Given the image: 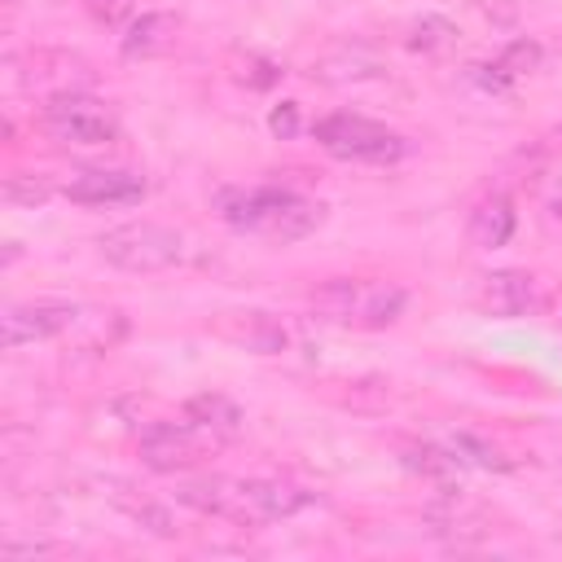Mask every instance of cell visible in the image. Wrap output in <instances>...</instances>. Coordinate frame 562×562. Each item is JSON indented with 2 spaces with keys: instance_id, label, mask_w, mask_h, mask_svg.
<instances>
[{
  "instance_id": "6da1fadb",
  "label": "cell",
  "mask_w": 562,
  "mask_h": 562,
  "mask_svg": "<svg viewBox=\"0 0 562 562\" xmlns=\"http://www.w3.org/2000/svg\"><path fill=\"white\" fill-rule=\"evenodd\" d=\"M215 215L237 233H255L268 241H299L325 224V202L281 184H250V189H220Z\"/></svg>"
},
{
  "instance_id": "7a4b0ae2",
  "label": "cell",
  "mask_w": 562,
  "mask_h": 562,
  "mask_svg": "<svg viewBox=\"0 0 562 562\" xmlns=\"http://www.w3.org/2000/svg\"><path fill=\"white\" fill-rule=\"evenodd\" d=\"M312 307L325 321L351 325V329H386L404 316L408 294L395 281H364V277H334L312 290Z\"/></svg>"
},
{
  "instance_id": "3957f363",
  "label": "cell",
  "mask_w": 562,
  "mask_h": 562,
  "mask_svg": "<svg viewBox=\"0 0 562 562\" xmlns=\"http://www.w3.org/2000/svg\"><path fill=\"white\" fill-rule=\"evenodd\" d=\"M97 250L105 263H114L123 272H162V268L180 263L184 237L158 220H127L119 228H105L97 237Z\"/></svg>"
},
{
  "instance_id": "277c9868",
  "label": "cell",
  "mask_w": 562,
  "mask_h": 562,
  "mask_svg": "<svg viewBox=\"0 0 562 562\" xmlns=\"http://www.w3.org/2000/svg\"><path fill=\"white\" fill-rule=\"evenodd\" d=\"M312 136L325 154L342 158V162H395L404 158L408 140L364 114H351V110H338V114H325L312 123Z\"/></svg>"
},
{
  "instance_id": "5b68a950",
  "label": "cell",
  "mask_w": 562,
  "mask_h": 562,
  "mask_svg": "<svg viewBox=\"0 0 562 562\" xmlns=\"http://www.w3.org/2000/svg\"><path fill=\"white\" fill-rule=\"evenodd\" d=\"M553 299H558V285L527 268L479 272L470 285V303L483 316H536V312H553Z\"/></svg>"
},
{
  "instance_id": "8992f818",
  "label": "cell",
  "mask_w": 562,
  "mask_h": 562,
  "mask_svg": "<svg viewBox=\"0 0 562 562\" xmlns=\"http://www.w3.org/2000/svg\"><path fill=\"white\" fill-rule=\"evenodd\" d=\"M44 132L75 149H101L119 140V119L92 92H57L44 101Z\"/></svg>"
},
{
  "instance_id": "52a82bcc",
  "label": "cell",
  "mask_w": 562,
  "mask_h": 562,
  "mask_svg": "<svg viewBox=\"0 0 562 562\" xmlns=\"http://www.w3.org/2000/svg\"><path fill=\"white\" fill-rule=\"evenodd\" d=\"M220 439L206 435L202 426H193L189 417L184 422H149L140 426L136 435V452H140V465L158 470V474H176V470H193Z\"/></svg>"
},
{
  "instance_id": "ba28073f",
  "label": "cell",
  "mask_w": 562,
  "mask_h": 562,
  "mask_svg": "<svg viewBox=\"0 0 562 562\" xmlns=\"http://www.w3.org/2000/svg\"><path fill=\"white\" fill-rule=\"evenodd\" d=\"M211 334L233 342V347H241V351H255V356H281L294 342V325L290 321H281L272 312H255V307L211 316Z\"/></svg>"
},
{
  "instance_id": "9c48e42d",
  "label": "cell",
  "mask_w": 562,
  "mask_h": 562,
  "mask_svg": "<svg viewBox=\"0 0 562 562\" xmlns=\"http://www.w3.org/2000/svg\"><path fill=\"white\" fill-rule=\"evenodd\" d=\"M75 321H79V307L53 303V299H35V303H13V307H4L0 334H4V347L18 351V347H31V342H44V338L66 334Z\"/></svg>"
},
{
  "instance_id": "30bf717a",
  "label": "cell",
  "mask_w": 562,
  "mask_h": 562,
  "mask_svg": "<svg viewBox=\"0 0 562 562\" xmlns=\"http://www.w3.org/2000/svg\"><path fill=\"white\" fill-rule=\"evenodd\" d=\"M61 193L79 206H127L145 198V176L123 167H83L61 180Z\"/></svg>"
},
{
  "instance_id": "8fae6325",
  "label": "cell",
  "mask_w": 562,
  "mask_h": 562,
  "mask_svg": "<svg viewBox=\"0 0 562 562\" xmlns=\"http://www.w3.org/2000/svg\"><path fill=\"white\" fill-rule=\"evenodd\" d=\"M180 26H184L180 13H171V9H149V13H140V18H132V22L123 26V35H119V53H123L127 61L162 57V53L176 48Z\"/></svg>"
},
{
  "instance_id": "7c38bea8",
  "label": "cell",
  "mask_w": 562,
  "mask_h": 562,
  "mask_svg": "<svg viewBox=\"0 0 562 562\" xmlns=\"http://www.w3.org/2000/svg\"><path fill=\"white\" fill-rule=\"evenodd\" d=\"M514 228H518V211H514V202L505 193L479 198L470 206V215H465V241L474 250H501L514 237Z\"/></svg>"
},
{
  "instance_id": "4fadbf2b",
  "label": "cell",
  "mask_w": 562,
  "mask_h": 562,
  "mask_svg": "<svg viewBox=\"0 0 562 562\" xmlns=\"http://www.w3.org/2000/svg\"><path fill=\"white\" fill-rule=\"evenodd\" d=\"M395 452H400V465H404V470H413L417 479L443 487V496L457 492L461 461L448 452V443L439 448V443H426V439H395Z\"/></svg>"
},
{
  "instance_id": "5bb4252c",
  "label": "cell",
  "mask_w": 562,
  "mask_h": 562,
  "mask_svg": "<svg viewBox=\"0 0 562 562\" xmlns=\"http://www.w3.org/2000/svg\"><path fill=\"white\" fill-rule=\"evenodd\" d=\"M246 501H250V522H277L307 509L312 492L285 479H246Z\"/></svg>"
},
{
  "instance_id": "9a60e30c",
  "label": "cell",
  "mask_w": 562,
  "mask_h": 562,
  "mask_svg": "<svg viewBox=\"0 0 562 562\" xmlns=\"http://www.w3.org/2000/svg\"><path fill=\"white\" fill-rule=\"evenodd\" d=\"M184 417H189L193 426H202L206 435H215L220 443H224V439H237V435H241V426H246L241 408H237L228 395H220V391L189 395V400H184Z\"/></svg>"
},
{
  "instance_id": "2e32d148",
  "label": "cell",
  "mask_w": 562,
  "mask_h": 562,
  "mask_svg": "<svg viewBox=\"0 0 562 562\" xmlns=\"http://www.w3.org/2000/svg\"><path fill=\"white\" fill-rule=\"evenodd\" d=\"M31 66H40V75H22L26 88H40L48 97L57 92H79V79H88V66L70 53H26Z\"/></svg>"
},
{
  "instance_id": "e0dca14e",
  "label": "cell",
  "mask_w": 562,
  "mask_h": 562,
  "mask_svg": "<svg viewBox=\"0 0 562 562\" xmlns=\"http://www.w3.org/2000/svg\"><path fill=\"white\" fill-rule=\"evenodd\" d=\"M422 522H426V531H435V536H443V540H452V544H470V540H479V536H487V531H492V527H487V518H483L479 509L457 505V501H452V492H448V501H443V505L426 509V514H422Z\"/></svg>"
},
{
  "instance_id": "ac0fdd59",
  "label": "cell",
  "mask_w": 562,
  "mask_h": 562,
  "mask_svg": "<svg viewBox=\"0 0 562 562\" xmlns=\"http://www.w3.org/2000/svg\"><path fill=\"white\" fill-rule=\"evenodd\" d=\"M312 75L321 83H369V79H382V61L369 57L364 48H334L325 53L321 61H312Z\"/></svg>"
},
{
  "instance_id": "d6986e66",
  "label": "cell",
  "mask_w": 562,
  "mask_h": 562,
  "mask_svg": "<svg viewBox=\"0 0 562 562\" xmlns=\"http://www.w3.org/2000/svg\"><path fill=\"white\" fill-rule=\"evenodd\" d=\"M448 452L461 461V465H474V470H492V474H509L518 470V457H509L501 443L474 435V430H452L448 435Z\"/></svg>"
},
{
  "instance_id": "ffe728a7",
  "label": "cell",
  "mask_w": 562,
  "mask_h": 562,
  "mask_svg": "<svg viewBox=\"0 0 562 562\" xmlns=\"http://www.w3.org/2000/svg\"><path fill=\"white\" fill-rule=\"evenodd\" d=\"M452 44H457V26H452L448 18H439V13H426V18H417V22L408 26V48L443 53V48H452Z\"/></svg>"
},
{
  "instance_id": "44dd1931",
  "label": "cell",
  "mask_w": 562,
  "mask_h": 562,
  "mask_svg": "<svg viewBox=\"0 0 562 562\" xmlns=\"http://www.w3.org/2000/svg\"><path fill=\"white\" fill-rule=\"evenodd\" d=\"M540 57H544V48H540L536 40L518 35V40H509V44L496 53V66H501L509 79H522V75H531V70L540 66Z\"/></svg>"
},
{
  "instance_id": "7402d4cb",
  "label": "cell",
  "mask_w": 562,
  "mask_h": 562,
  "mask_svg": "<svg viewBox=\"0 0 562 562\" xmlns=\"http://www.w3.org/2000/svg\"><path fill=\"white\" fill-rule=\"evenodd\" d=\"M233 79L263 92V88H272V83L281 79V66L268 61V57H259V53H237V57H233Z\"/></svg>"
},
{
  "instance_id": "603a6c76",
  "label": "cell",
  "mask_w": 562,
  "mask_h": 562,
  "mask_svg": "<svg viewBox=\"0 0 562 562\" xmlns=\"http://www.w3.org/2000/svg\"><path fill=\"white\" fill-rule=\"evenodd\" d=\"M119 505H123L145 531H154V536H176V522H171V514H167L158 501H149V496H119Z\"/></svg>"
},
{
  "instance_id": "cb8c5ba5",
  "label": "cell",
  "mask_w": 562,
  "mask_h": 562,
  "mask_svg": "<svg viewBox=\"0 0 562 562\" xmlns=\"http://www.w3.org/2000/svg\"><path fill=\"white\" fill-rule=\"evenodd\" d=\"M83 9H88V18L97 22V26H127L132 18H136V0H83Z\"/></svg>"
},
{
  "instance_id": "d4e9b609",
  "label": "cell",
  "mask_w": 562,
  "mask_h": 562,
  "mask_svg": "<svg viewBox=\"0 0 562 562\" xmlns=\"http://www.w3.org/2000/svg\"><path fill=\"white\" fill-rule=\"evenodd\" d=\"M48 198V184L35 180V176H9L4 180V202H18V206H35Z\"/></svg>"
},
{
  "instance_id": "484cf974",
  "label": "cell",
  "mask_w": 562,
  "mask_h": 562,
  "mask_svg": "<svg viewBox=\"0 0 562 562\" xmlns=\"http://www.w3.org/2000/svg\"><path fill=\"white\" fill-rule=\"evenodd\" d=\"M268 127H272V136L290 140V136L299 132V105H294V101H281V105H272V114H268Z\"/></svg>"
},
{
  "instance_id": "4316f807",
  "label": "cell",
  "mask_w": 562,
  "mask_h": 562,
  "mask_svg": "<svg viewBox=\"0 0 562 562\" xmlns=\"http://www.w3.org/2000/svg\"><path fill=\"white\" fill-rule=\"evenodd\" d=\"M474 9H479L492 26H514V22H518V4H514V0H474Z\"/></svg>"
},
{
  "instance_id": "83f0119b",
  "label": "cell",
  "mask_w": 562,
  "mask_h": 562,
  "mask_svg": "<svg viewBox=\"0 0 562 562\" xmlns=\"http://www.w3.org/2000/svg\"><path fill=\"white\" fill-rule=\"evenodd\" d=\"M57 544L53 540H4L0 544V558L4 562H18V558H35V553H53Z\"/></svg>"
},
{
  "instance_id": "f1b7e54d",
  "label": "cell",
  "mask_w": 562,
  "mask_h": 562,
  "mask_svg": "<svg viewBox=\"0 0 562 562\" xmlns=\"http://www.w3.org/2000/svg\"><path fill=\"white\" fill-rule=\"evenodd\" d=\"M549 316H558V321H562V290H558V299H553V312H549Z\"/></svg>"
}]
</instances>
